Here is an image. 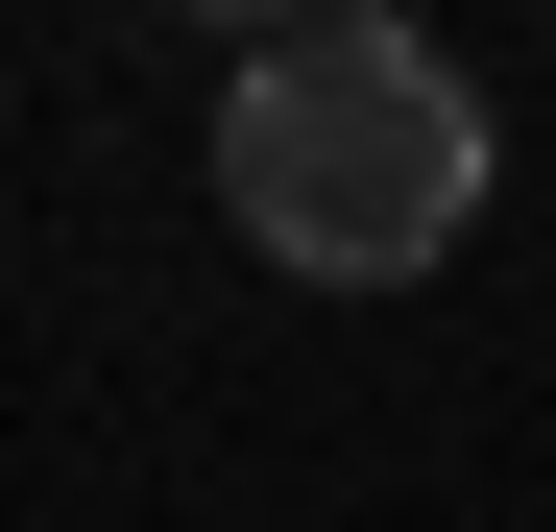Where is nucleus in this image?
Returning <instances> with one entry per match:
<instances>
[{"mask_svg": "<svg viewBox=\"0 0 556 532\" xmlns=\"http://www.w3.org/2000/svg\"><path fill=\"white\" fill-rule=\"evenodd\" d=\"M484 194H508V122H484V73L435 25L315 0V25L218 49V218L291 266V291H412V266H459Z\"/></svg>", "mask_w": 556, "mask_h": 532, "instance_id": "nucleus-1", "label": "nucleus"}]
</instances>
